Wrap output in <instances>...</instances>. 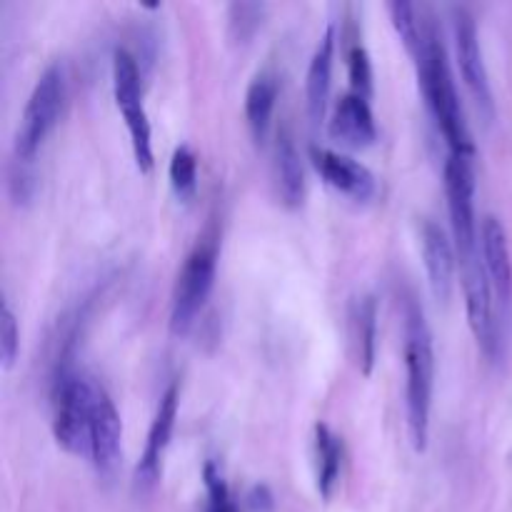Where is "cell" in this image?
<instances>
[{
	"mask_svg": "<svg viewBox=\"0 0 512 512\" xmlns=\"http://www.w3.org/2000/svg\"><path fill=\"white\" fill-rule=\"evenodd\" d=\"M403 315V358H405V410L408 435L415 453H425L430 440V410H433L435 348L428 318L413 290H400Z\"/></svg>",
	"mask_w": 512,
	"mask_h": 512,
	"instance_id": "obj_1",
	"label": "cell"
},
{
	"mask_svg": "<svg viewBox=\"0 0 512 512\" xmlns=\"http://www.w3.org/2000/svg\"><path fill=\"white\" fill-rule=\"evenodd\" d=\"M418 78L425 103H428L430 115L435 118L438 130L443 133L445 143H448L450 155L473 160L475 143L473 135H470L463 103H460V93L455 88L448 50H445L443 38H440L433 25L425 30L423 53L418 55Z\"/></svg>",
	"mask_w": 512,
	"mask_h": 512,
	"instance_id": "obj_2",
	"label": "cell"
},
{
	"mask_svg": "<svg viewBox=\"0 0 512 512\" xmlns=\"http://www.w3.org/2000/svg\"><path fill=\"white\" fill-rule=\"evenodd\" d=\"M65 105V73L58 63L48 65L35 83L15 133V160L33 163L48 135L58 125Z\"/></svg>",
	"mask_w": 512,
	"mask_h": 512,
	"instance_id": "obj_3",
	"label": "cell"
},
{
	"mask_svg": "<svg viewBox=\"0 0 512 512\" xmlns=\"http://www.w3.org/2000/svg\"><path fill=\"white\" fill-rule=\"evenodd\" d=\"M98 385L70 373L53 380V435L65 453L90 458V420Z\"/></svg>",
	"mask_w": 512,
	"mask_h": 512,
	"instance_id": "obj_4",
	"label": "cell"
},
{
	"mask_svg": "<svg viewBox=\"0 0 512 512\" xmlns=\"http://www.w3.org/2000/svg\"><path fill=\"white\" fill-rule=\"evenodd\" d=\"M215 270H218V245H195L175 280L173 305H170V333L183 338L193 330L195 320L203 313L205 303L213 293Z\"/></svg>",
	"mask_w": 512,
	"mask_h": 512,
	"instance_id": "obj_5",
	"label": "cell"
},
{
	"mask_svg": "<svg viewBox=\"0 0 512 512\" xmlns=\"http://www.w3.org/2000/svg\"><path fill=\"white\" fill-rule=\"evenodd\" d=\"M113 93L120 115L125 120V128H128L135 165H138L140 173H150L155 163L153 133H150V120L143 105L138 60L125 48H118L113 53Z\"/></svg>",
	"mask_w": 512,
	"mask_h": 512,
	"instance_id": "obj_6",
	"label": "cell"
},
{
	"mask_svg": "<svg viewBox=\"0 0 512 512\" xmlns=\"http://www.w3.org/2000/svg\"><path fill=\"white\" fill-rule=\"evenodd\" d=\"M480 258L483 255H475V258L460 263V270H463L465 310H468V323L478 348L483 350V355L490 363H500L505 358L508 333H505L503 323H500L498 305H495L490 280L485 275V265Z\"/></svg>",
	"mask_w": 512,
	"mask_h": 512,
	"instance_id": "obj_7",
	"label": "cell"
},
{
	"mask_svg": "<svg viewBox=\"0 0 512 512\" xmlns=\"http://www.w3.org/2000/svg\"><path fill=\"white\" fill-rule=\"evenodd\" d=\"M445 195H448L450 228H453V245L458 250V260L480 255V230L475 218V173L473 160L450 155L445 163Z\"/></svg>",
	"mask_w": 512,
	"mask_h": 512,
	"instance_id": "obj_8",
	"label": "cell"
},
{
	"mask_svg": "<svg viewBox=\"0 0 512 512\" xmlns=\"http://www.w3.org/2000/svg\"><path fill=\"white\" fill-rule=\"evenodd\" d=\"M453 40L455 55H458V68L463 75V83L473 98L475 110L485 125H493L495 120V95L490 85L488 68H485L483 48H480L478 23L468 8H453Z\"/></svg>",
	"mask_w": 512,
	"mask_h": 512,
	"instance_id": "obj_9",
	"label": "cell"
},
{
	"mask_svg": "<svg viewBox=\"0 0 512 512\" xmlns=\"http://www.w3.org/2000/svg\"><path fill=\"white\" fill-rule=\"evenodd\" d=\"M480 255H483L485 275L490 280V290H493L495 305H498L500 323H503L505 333L510 335L512 328V255L508 233H505L503 223L493 215L483 220L480 225Z\"/></svg>",
	"mask_w": 512,
	"mask_h": 512,
	"instance_id": "obj_10",
	"label": "cell"
},
{
	"mask_svg": "<svg viewBox=\"0 0 512 512\" xmlns=\"http://www.w3.org/2000/svg\"><path fill=\"white\" fill-rule=\"evenodd\" d=\"M178 405H180V390L178 385H170L160 398L155 418L150 423L148 440H145V450L140 455V463L135 468V493L148 495L153 493L158 485L160 475H163V458L168 450L170 438H173L175 418H178Z\"/></svg>",
	"mask_w": 512,
	"mask_h": 512,
	"instance_id": "obj_11",
	"label": "cell"
},
{
	"mask_svg": "<svg viewBox=\"0 0 512 512\" xmlns=\"http://www.w3.org/2000/svg\"><path fill=\"white\" fill-rule=\"evenodd\" d=\"M90 463L100 480H113L123 463V423L115 403L103 388L95 393L93 420H90Z\"/></svg>",
	"mask_w": 512,
	"mask_h": 512,
	"instance_id": "obj_12",
	"label": "cell"
},
{
	"mask_svg": "<svg viewBox=\"0 0 512 512\" xmlns=\"http://www.w3.org/2000/svg\"><path fill=\"white\" fill-rule=\"evenodd\" d=\"M310 158H313L315 170L320 173V178L330 185L333 190H338L340 195L350 200H358V203H368L370 198H375L378 193V180L375 175L365 168L363 163H358L350 155L338 153V150L330 148H318L315 145L310 150Z\"/></svg>",
	"mask_w": 512,
	"mask_h": 512,
	"instance_id": "obj_13",
	"label": "cell"
},
{
	"mask_svg": "<svg viewBox=\"0 0 512 512\" xmlns=\"http://www.w3.org/2000/svg\"><path fill=\"white\" fill-rule=\"evenodd\" d=\"M420 248H423L425 270H428L430 290L435 300L450 303L455 293V273H458V250L450 243L448 233L435 220H423L420 225Z\"/></svg>",
	"mask_w": 512,
	"mask_h": 512,
	"instance_id": "obj_14",
	"label": "cell"
},
{
	"mask_svg": "<svg viewBox=\"0 0 512 512\" xmlns=\"http://www.w3.org/2000/svg\"><path fill=\"white\" fill-rule=\"evenodd\" d=\"M330 135L350 148H370L378 140V125H375L370 100L358 93H345L338 100L330 120Z\"/></svg>",
	"mask_w": 512,
	"mask_h": 512,
	"instance_id": "obj_15",
	"label": "cell"
},
{
	"mask_svg": "<svg viewBox=\"0 0 512 512\" xmlns=\"http://www.w3.org/2000/svg\"><path fill=\"white\" fill-rule=\"evenodd\" d=\"M350 348L360 375L370 378L378 360V300L375 295H360L350 305Z\"/></svg>",
	"mask_w": 512,
	"mask_h": 512,
	"instance_id": "obj_16",
	"label": "cell"
},
{
	"mask_svg": "<svg viewBox=\"0 0 512 512\" xmlns=\"http://www.w3.org/2000/svg\"><path fill=\"white\" fill-rule=\"evenodd\" d=\"M333 60H335V30H325L318 50L308 65V78H305V100H308V115L318 128L328 113L330 88H333Z\"/></svg>",
	"mask_w": 512,
	"mask_h": 512,
	"instance_id": "obj_17",
	"label": "cell"
},
{
	"mask_svg": "<svg viewBox=\"0 0 512 512\" xmlns=\"http://www.w3.org/2000/svg\"><path fill=\"white\" fill-rule=\"evenodd\" d=\"M275 183H278L280 203L298 210L305 200V173L300 150L288 128L278 130L275 138Z\"/></svg>",
	"mask_w": 512,
	"mask_h": 512,
	"instance_id": "obj_18",
	"label": "cell"
},
{
	"mask_svg": "<svg viewBox=\"0 0 512 512\" xmlns=\"http://www.w3.org/2000/svg\"><path fill=\"white\" fill-rule=\"evenodd\" d=\"M278 93V78L268 70L250 80L248 93H245V120H248V130L255 145H265V140H268Z\"/></svg>",
	"mask_w": 512,
	"mask_h": 512,
	"instance_id": "obj_19",
	"label": "cell"
},
{
	"mask_svg": "<svg viewBox=\"0 0 512 512\" xmlns=\"http://www.w3.org/2000/svg\"><path fill=\"white\" fill-rule=\"evenodd\" d=\"M313 445L318 493L323 500H330L340 483V470H343V440L333 433L328 423H318L313 430Z\"/></svg>",
	"mask_w": 512,
	"mask_h": 512,
	"instance_id": "obj_20",
	"label": "cell"
},
{
	"mask_svg": "<svg viewBox=\"0 0 512 512\" xmlns=\"http://www.w3.org/2000/svg\"><path fill=\"white\" fill-rule=\"evenodd\" d=\"M168 178L170 188L178 195V200L190 203L195 198V193H198V155H195L190 145L175 148L173 158H170Z\"/></svg>",
	"mask_w": 512,
	"mask_h": 512,
	"instance_id": "obj_21",
	"label": "cell"
},
{
	"mask_svg": "<svg viewBox=\"0 0 512 512\" xmlns=\"http://www.w3.org/2000/svg\"><path fill=\"white\" fill-rule=\"evenodd\" d=\"M388 13H390V20H393L395 30H398L400 40H403L405 50L418 60V55L423 53V45H425V28H423V20L418 18V5L395 0V3H388Z\"/></svg>",
	"mask_w": 512,
	"mask_h": 512,
	"instance_id": "obj_22",
	"label": "cell"
},
{
	"mask_svg": "<svg viewBox=\"0 0 512 512\" xmlns=\"http://www.w3.org/2000/svg\"><path fill=\"white\" fill-rule=\"evenodd\" d=\"M268 5L263 3H233L228 5V38L235 45H248L263 28Z\"/></svg>",
	"mask_w": 512,
	"mask_h": 512,
	"instance_id": "obj_23",
	"label": "cell"
},
{
	"mask_svg": "<svg viewBox=\"0 0 512 512\" xmlns=\"http://www.w3.org/2000/svg\"><path fill=\"white\" fill-rule=\"evenodd\" d=\"M345 60H348V78L353 93L363 95V98H373V63H370L368 48L360 38H350L348 50H345Z\"/></svg>",
	"mask_w": 512,
	"mask_h": 512,
	"instance_id": "obj_24",
	"label": "cell"
},
{
	"mask_svg": "<svg viewBox=\"0 0 512 512\" xmlns=\"http://www.w3.org/2000/svg\"><path fill=\"white\" fill-rule=\"evenodd\" d=\"M18 353H20L18 318H15L8 300L3 298V303H0V360H3L5 370L13 368L15 360H18Z\"/></svg>",
	"mask_w": 512,
	"mask_h": 512,
	"instance_id": "obj_25",
	"label": "cell"
},
{
	"mask_svg": "<svg viewBox=\"0 0 512 512\" xmlns=\"http://www.w3.org/2000/svg\"><path fill=\"white\" fill-rule=\"evenodd\" d=\"M203 480L205 490H208V508H205V512H240L233 495H230L228 483L223 480V473L218 470V465L205 463Z\"/></svg>",
	"mask_w": 512,
	"mask_h": 512,
	"instance_id": "obj_26",
	"label": "cell"
},
{
	"mask_svg": "<svg viewBox=\"0 0 512 512\" xmlns=\"http://www.w3.org/2000/svg\"><path fill=\"white\" fill-rule=\"evenodd\" d=\"M28 165L30 163H20V160H15V165L10 168L8 193H10V198H13L15 205H28L30 200H33L35 188H38L33 170H30Z\"/></svg>",
	"mask_w": 512,
	"mask_h": 512,
	"instance_id": "obj_27",
	"label": "cell"
},
{
	"mask_svg": "<svg viewBox=\"0 0 512 512\" xmlns=\"http://www.w3.org/2000/svg\"><path fill=\"white\" fill-rule=\"evenodd\" d=\"M245 505H248L250 512H273L275 498L268 485H253L245 495Z\"/></svg>",
	"mask_w": 512,
	"mask_h": 512,
	"instance_id": "obj_28",
	"label": "cell"
}]
</instances>
